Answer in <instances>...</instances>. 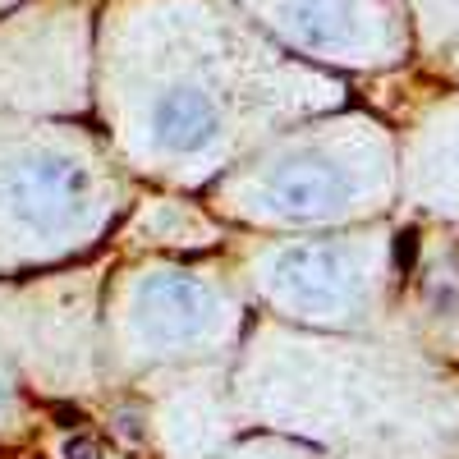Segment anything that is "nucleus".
I'll list each match as a JSON object with an SVG mask.
<instances>
[{
  "label": "nucleus",
  "instance_id": "f257e3e1",
  "mask_svg": "<svg viewBox=\"0 0 459 459\" xmlns=\"http://www.w3.org/2000/svg\"><path fill=\"white\" fill-rule=\"evenodd\" d=\"M152 125H157V138L170 152H198L216 138L221 120H216V106L203 92H166L152 110Z\"/></svg>",
  "mask_w": 459,
  "mask_h": 459
},
{
  "label": "nucleus",
  "instance_id": "f03ea898",
  "mask_svg": "<svg viewBox=\"0 0 459 459\" xmlns=\"http://www.w3.org/2000/svg\"><path fill=\"white\" fill-rule=\"evenodd\" d=\"M350 0H294V32L308 47H340L350 37Z\"/></svg>",
  "mask_w": 459,
  "mask_h": 459
},
{
  "label": "nucleus",
  "instance_id": "7ed1b4c3",
  "mask_svg": "<svg viewBox=\"0 0 459 459\" xmlns=\"http://www.w3.org/2000/svg\"><path fill=\"white\" fill-rule=\"evenodd\" d=\"M331 188H335L331 175H322V170H299V175H290V179L281 184V198L294 203V207H308V203H326Z\"/></svg>",
  "mask_w": 459,
  "mask_h": 459
}]
</instances>
